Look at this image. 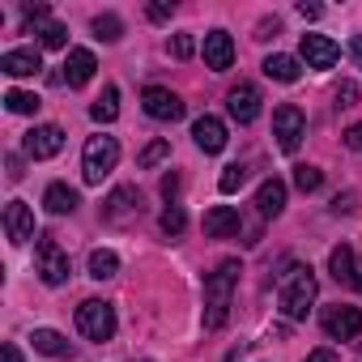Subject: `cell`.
I'll return each mask as SVG.
<instances>
[{
  "label": "cell",
  "instance_id": "obj_28",
  "mask_svg": "<svg viewBox=\"0 0 362 362\" xmlns=\"http://www.w3.org/2000/svg\"><path fill=\"white\" fill-rule=\"evenodd\" d=\"M90 115H94L98 124H111V119L119 115V90H115V86H107V90H103V98L90 107Z\"/></svg>",
  "mask_w": 362,
  "mask_h": 362
},
{
  "label": "cell",
  "instance_id": "obj_2",
  "mask_svg": "<svg viewBox=\"0 0 362 362\" xmlns=\"http://www.w3.org/2000/svg\"><path fill=\"white\" fill-rule=\"evenodd\" d=\"M281 315L286 320H307L311 303H315V273L307 264H294L286 277H281Z\"/></svg>",
  "mask_w": 362,
  "mask_h": 362
},
{
  "label": "cell",
  "instance_id": "obj_29",
  "mask_svg": "<svg viewBox=\"0 0 362 362\" xmlns=\"http://www.w3.org/2000/svg\"><path fill=\"white\" fill-rule=\"evenodd\" d=\"M94 39H103V43H119V39H124V22H119L115 13H98V18H94Z\"/></svg>",
  "mask_w": 362,
  "mask_h": 362
},
{
  "label": "cell",
  "instance_id": "obj_34",
  "mask_svg": "<svg viewBox=\"0 0 362 362\" xmlns=\"http://www.w3.org/2000/svg\"><path fill=\"white\" fill-rule=\"evenodd\" d=\"M345 145H349L354 153H362V124H349V128H345Z\"/></svg>",
  "mask_w": 362,
  "mask_h": 362
},
{
  "label": "cell",
  "instance_id": "obj_33",
  "mask_svg": "<svg viewBox=\"0 0 362 362\" xmlns=\"http://www.w3.org/2000/svg\"><path fill=\"white\" fill-rule=\"evenodd\" d=\"M358 103V86L354 81H341L337 86V107H354Z\"/></svg>",
  "mask_w": 362,
  "mask_h": 362
},
{
  "label": "cell",
  "instance_id": "obj_35",
  "mask_svg": "<svg viewBox=\"0 0 362 362\" xmlns=\"http://www.w3.org/2000/svg\"><path fill=\"white\" fill-rule=\"evenodd\" d=\"M332 214H354V192H341V197L332 201Z\"/></svg>",
  "mask_w": 362,
  "mask_h": 362
},
{
  "label": "cell",
  "instance_id": "obj_31",
  "mask_svg": "<svg viewBox=\"0 0 362 362\" xmlns=\"http://www.w3.org/2000/svg\"><path fill=\"white\" fill-rule=\"evenodd\" d=\"M320 184H324V175H320L315 166H294V188H298V192H315Z\"/></svg>",
  "mask_w": 362,
  "mask_h": 362
},
{
  "label": "cell",
  "instance_id": "obj_15",
  "mask_svg": "<svg viewBox=\"0 0 362 362\" xmlns=\"http://www.w3.org/2000/svg\"><path fill=\"white\" fill-rule=\"evenodd\" d=\"M39 69H43L39 47H9L0 56V73H9V77H35Z\"/></svg>",
  "mask_w": 362,
  "mask_h": 362
},
{
  "label": "cell",
  "instance_id": "obj_19",
  "mask_svg": "<svg viewBox=\"0 0 362 362\" xmlns=\"http://www.w3.org/2000/svg\"><path fill=\"white\" fill-rule=\"evenodd\" d=\"M205 235H209V239L239 235V209H230V205H214V209L205 214Z\"/></svg>",
  "mask_w": 362,
  "mask_h": 362
},
{
  "label": "cell",
  "instance_id": "obj_36",
  "mask_svg": "<svg viewBox=\"0 0 362 362\" xmlns=\"http://www.w3.org/2000/svg\"><path fill=\"white\" fill-rule=\"evenodd\" d=\"M149 22H170V5H149Z\"/></svg>",
  "mask_w": 362,
  "mask_h": 362
},
{
  "label": "cell",
  "instance_id": "obj_22",
  "mask_svg": "<svg viewBox=\"0 0 362 362\" xmlns=\"http://www.w3.org/2000/svg\"><path fill=\"white\" fill-rule=\"evenodd\" d=\"M298 60L294 56H286V52H273L269 60H264V77H273V81H281V86H294L298 81Z\"/></svg>",
  "mask_w": 362,
  "mask_h": 362
},
{
  "label": "cell",
  "instance_id": "obj_5",
  "mask_svg": "<svg viewBox=\"0 0 362 362\" xmlns=\"http://www.w3.org/2000/svg\"><path fill=\"white\" fill-rule=\"evenodd\" d=\"M273 136H277V149L281 153H294L303 145V136H307V115L294 103H281L273 111Z\"/></svg>",
  "mask_w": 362,
  "mask_h": 362
},
{
  "label": "cell",
  "instance_id": "obj_30",
  "mask_svg": "<svg viewBox=\"0 0 362 362\" xmlns=\"http://www.w3.org/2000/svg\"><path fill=\"white\" fill-rule=\"evenodd\" d=\"M166 158H170V141H162V136H158V141H149V145L141 149L136 166H141V170H149V166H158V162H166Z\"/></svg>",
  "mask_w": 362,
  "mask_h": 362
},
{
  "label": "cell",
  "instance_id": "obj_7",
  "mask_svg": "<svg viewBox=\"0 0 362 362\" xmlns=\"http://www.w3.org/2000/svg\"><path fill=\"white\" fill-rule=\"evenodd\" d=\"M26 153L35 158V162H43V158H56L60 149H64V128L60 124H39V128H30L26 132Z\"/></svg>",
  "mask_w": 362,
  "mask_h": 362
},
{
  "label": "cell",
  "instance_id": "obj_17",
  "mask_svg": "<svg viewBox=\"0 0 362 362\" xmlns=\"http://www.w3.org/2000/svg\"><path fill=\"white\" fill-rule=\"evenodd\" d=\"M281 209H286V184L281 179H264L256 188V214L260 218H281Z\"/></svg>",
  "mask_w": 362,
  "mask_h": 362
},
{
  "label": "cell",
  "instance_id": "obj_13",
  "mask_svg": "<svg viewBox=\"0 0 362 362\" xmlns=\"http://www.w3.org/2000/svg\"><path fill=\"white\" fill-rule=\"evenodd\" d=\"M201 52H205V64H209L214 73H226V69L235 64V39H230L226 30H209Z\"/></svg>",
  "mask_w": 362,
  "mask_h": 362
},
{
  "label": "cell",
  "instance_id": "obj_41",
  "mask_svg": "<svg viewBox=\"0 0 362 362\" xmlns=\"http://www.w3.org/2000/svg\"><path fill=\"white\" fill-rule=\"evenodd\" d=\"M175 188H179V175H166V179H162V192H166V197H170V192H175Z\"/></svg>",
  "mask_w": 362,
  "mask_h": 362
},
{
  "label": "cell",
  "instance_id": "obj_1",
  "mask_svg": "<svg viewBox=\"0 0 362 362\" xmlns=\"http://www.w3.org/2000/svg\"><path fill=\"white\" fill-rule=\"evenodd\" d=\"M239 273H243V264L239 260H222L209 277H205V328L209 332H218L222 324H226V315H230V298H235V286H239Z\"/></svg>",
  "mask_w": 362,
  "mask_h": 362
},
{
  "label": "cell",
  "instance_id": "obj_8",
  "mask_svg": "<svg viewBox=\"0 0 362 362\" xmlns=\"http://www.w3.org/2000/svg\"><path fill=\"white\" fill-rule=\"evenodd\" d=\"M141 103H145V111H149L153 119H162V124H175L179 115H184V98H179L175 90H166V86H149V90L141 94Z\"/></svg>",
  "mask_w": 362,
  "mask_h": 362
},
{
  "label": "cell",
  "instance_id": "obj_10",
  "mask_svg": "<svg viewBox=\"0 0 362 362\" xmlns=\"http://www.w3.org/2000/svg\"><path fill=\"white\" fill-rule=\"evenodd\" d=\"M260 103H264V98H260V90H256L252 81H239V86L226 94V111H230L235 124H252V119L260 115Z\"/></svg>",
  "mask_w": 362,
  "mask_h": 362
},
{
  "label": "cell",
  "instance_id": "obj_32",
  "mask_svg": "<svg viewBox=\"0 0 362 362\" xmlns=\"http://www.w3.org/2000/svg\"><path fill=\"white\" fill-rule=\"evenodd\" d=\"M192 52H197V39H192V35H175V39H170V56H175V60H188Z\"/></svg>",
  "mask_w": 362,
  "mask_h": 362
},
{
  "label": "cell",
  "instance_id": "obj_27",
  "mask_svg": "<svg viewBox=\"0 0 362 362\" xmlns=\"http://www.w3.org/2000/svg\"><path fill=\"white\" fill-rule=\"evenodd\" d=\"M5 107H9L13 115H35V111L43 107V98L30 94V90H5Z\"/></svg>",
  "mask_w": 362,
  "mask_h": 362
},
{
  "label": "cell",
  "instance_id": "obj_3",
  "mask_svg": "<svg viewBox=\"0 0 362 362\" xmlns=\"http://www.w3.org/2000/svg\"><path fill=\"white\" fill-rule=\"evenodd\" d=\"M115 162H119V141L107 136V132L90 136L86 149H81V175H86V184H103V179L115 170Z\"/></svg>",
  "mask_w": 362,
  "mask_h": 362
},
{
  "label": "cell",
  "instance_id": "obj_18",
  "mask_svg": "<svg viewBox=\"0 0 362 362\" xmlns=\"http://www.w3.org/2000/svg\"><path fill=\"white\" fill-rule=\"evenodd\" d=\"M136 209H141V192H136L132 184H124V188H115V192L107 197L103 218H107V222H119V218H128V214H136Z\"/></svg>",
  "mask_w": 362,
  "mask_h": 362
},
{
  "label": "cell",
  "instance_id": "obj_14",
  "mask_svg": "<svg viewBox=\"0 0 362 362\" xmlns=\"http://www.w3.org/2000/svg\"><path fill=\"white\" fill-rule=\"evenodd\" d=\"M192 141H197L201 153H222V149H226V124H222L218 115H201V119L192 124Z\"/></svg>",
  "mask_w": 362,
  "mask_h": 362
},
{
  "label": "cell",
  "instance_id": "obj_37",
  "mask_svg": "<svg viewBox=\"0 0 362 362\" xmlns=\"http://www.w3.org/2000/svg\"><path fill=\"white\" fill-rule=\"evenodd\" d=\"M303 362H337V354H332V349H311Z\"/></svg>",
  "mask_w": 362,
  "mask_h": 362
},
{
  "label": "cell",
  "instance_id": "obj_20",
  "mask_svg": "<svg viewBox=\"0 0 362 362\" xmlns=\"http://www.w3.org/2000/svg\"><path fill=\"white\" fill-rule=\"evenodd\" d=\"M77 205H81L77 188H69V184H47V192H43V209H47V214L64 218V214H73Z\"/></svg>",
  "mask_w": 362,
  "mask_h": 362
},
{
  "label": "cell",
  "instance_id": "obj_6",
  "mask_svg": "<svg viewBox=\"0 0 362 362\" xmlns=\"http://www.w3.org/2000/svg\"><path fill=\"white\" fill-rule=\"evenodd\" d=\"M320 324H324V332L332 341H349V337L362 332V307H341V303L337 307H324Z\"/></svg>",
  "mask_w": 362,
  "mask_h": 362
},
{
  "label": "cell",
  "instance_id": "obj_9",
  "mask_svg": "<svg viewBox=\"0 0 362 362\" xmlns=\"http://www.w3.org/2000/svg\"><path fill=\"white\" fill-rule=\"evenodd\" d=\"M298 56H303V64H307V69H332V64L341 60V47H337L328 35H303Z\"/></svg>",
  "mask_w": 362,
  "mask_h": 362
},
{
  "label": "cell",
  "instance_id": "obj_38",
  "mask_svg": "<svg viewBox=\"0 0 362 362\" xmlns=\"http://www.w3.org/2000/svg\"><path fill=\"white\" fill-rule=\"evenodd\" d=\"M349 56H354V64L362 69V35H354V39H349Z\"/></svg>",
  "mask_w": 362,
  "mask_h": 362
},
{
  "label": "cell",
  "instance_id": "obj_26",
  "mask_svg": "<svg viewBox=\"0 0 362 362\" xmlns=\"http://www.w3.org/2000/svg\"><path fill=\"white\" fill-rule=\"evenodd\" d=\"M243 184H247V166H243V162L222 166V175H218V192H222V197H235Z\"/></svg>",
  "mask_w": 362,
  "mask_h": 362
},
{
  "label": "cell",
  "instance_id": "obj_16",
  "mask_svg": "<svg viewBox=\"0 0 362 362\" xmlns=\"http://www.w3.org/2000/svg\"><path fill=\"white\" fill-rule=\"evenodd\" d=\"M94 69H98L94 52H90V47H73V52H69V60H64V81H69L73 90H81V86L94 77Z\"/></svg>",
  "mask_w": 362,
  "mask_h": 362
},
{
  "label": "cell",
  "instance_id": "obj_21",
  "mask_svg": "<svg viewBox=\"0 0 362 362\" xmlns=\"http://www.w3.org/2000/svg\"><path fill=\"white\" fill-rule=\"evenodd\" d=\"M35 349L39 354H47V358H73V341L64 337V332H56V328H35Z\"/></svg>",
  "mask_w": 362,
  "mask_h": 362
},
{
  "label": "cell",
  "instance_id": "obj_39",
  "mask_svg": "<svg viewBox=\"0 0 362 362\" xmlns=\"http://www.w3.org/2000/svg\"><path fill=\"white\" fill-rule=\"evenodd\" d=\"M298 13H303V18H307V22H315V18H320V13H324V9H320V5H307V0H303V5H298Z\"/></svg>",
  "mask_w": 362,
  "mask_h": 362
},
{
  "label": "cell",
  "instance_id": "obj_40",
  "mask_svg": "<svg viewBox=\"0 0 362 362\" xmlns=\"http://www.w3.org/2000/svg\"><path fill=\"white\" fill-rule=\"evenodd\" d=\"M5 362H22V349H18V345H13V341H9V345H5Z\"/></svg>",
  "mask_w": 362,
  "mask_h": 362
},
{
  "label": "cell",
  "instance_id": "obj_24",
  "mask_svg": "<svg viewBox=\"0 0 362 362\" xmlns=\"http://www.w3.org/2000/svg\"><path fill=\"white\" fill-rule=\"evenodd\" d=\"M119 273V256L111 252V247H94L90 252V277L94 281H107V277H115Z\"/></svg>",
  "mask_w": 362,
  "mask_h": 362
},
{
  "label": "cell",
  "instance_id": "obj_4",
  "mask_svg": "<svg viewBox=\"0 0 362 362\" xmlns=\"http://www.w3.org/2000/svg\"><path fill=\"white\" fill-rule=\"evenodd\" d=\"M77 328H81V337H90V341H111V337H115V307L103 303V298H86V303L77 307Z\"/></svg>",
  "mask_w": 362,
  "mask_h": 362
},
{
  "label": "cell",
  "instance_id": "obj_23",
  "mask_svg": "<svg viewBox=\"0 0 362 362\" xmlns=\"http://www.w3.org/2000/svg\"><path fill=\"white\" fill-rule=\"evenodd\" d=\"M328 273L337 277V281H345V286H354L358 281V269H354V247H332L328 252Z\"/></svg>",
  "mask_w": 362,
  "mask_h": 362
},
{
  "label": "cell",
  "instance_id": "obj_12",
  "mask_svg": "<svg viewBox=\"0 0 362 362\" xmlns=\"http://www.w3.org/2000/svg\"><path fill=\"white\" fill-rule=\"evenodd\" d=\"M69 273H73V269H69V256H64L52 239H43V243H39V277H43L47 286H64Z\"/></svg>",
  "mask_w": 362,
  "mask_h": 362
},
{
  "label": "cell",
  "instance_id": "obj_42",
  "mask_svg": "<svg viewBox=\"0 0 362 362\" xmlns=\"http://www.w3.org/2000/svg\"><path fill=\"white\" fill-rule=\"evenodd\" d=\"M145 362H149V358H145Z\"/></svg>",
  "mask_w": 362,
  "mask_h": 362
},
{
  "label": "cell",
  "instance_id": "obj_25",
  "mask_svg": "<svg viewBox=\"0 0 362 362\" xmlns=\"http://www.w3.org/2000/svg\"><path fill=\"white\" fill-rule=\"evenodd\" d=\"M158 226H162V235H166V239H179V235L188 230V214H184V205H175V201H170V205L162 209Z\"/></svg>",
  "mask_w": 362,
  "mask_h": 362
},
{
  "label": "cell",
  "instance_id": "obj_11",
  "mask_svg": "<svg viewBox=\"0 0 362 362\" xmlns=\"http://www.w3.org/2000/svg\"><path fill=\"white\" fill-rule=\"evenodd\" d=\"M5 235H9V243H30L35 239V209L26 201L5 205Z\"/></svg>",
  "mask_w": 362,
  "mask_h": 362
}]
</instances>
